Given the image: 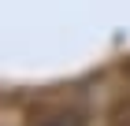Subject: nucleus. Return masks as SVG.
<instances>
[{
  "instance_id": "nucleus-1",
  "label": "nucleus",
  "mask_w": 130,
  "mask_h": 126,
  "mask_svg": "<svg viewBox=\"0 0 130 126\" xmlns=\"http://www.w3.org/2000/svg\"><path fill=\"white\" fill-rule=\"evenodd\" d=\"M30 126H86V111L74 104H52V107H41L30 119Z\"/></svg>"
}]
</instances>
